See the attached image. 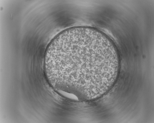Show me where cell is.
Wrapping results in <instances>:
<instances>
[{"instance_id":"obj_1","label":"cell","mask_w":154,"mask_h":123,"mask_svg":"<svg viewBox=\"0 0 154 123\" xmlns=\"http://www.w3.org/2000/svg\"><path fill=\"white\" fill-rule=\"evenodd\" d=\"M108 49L97 41L86 36L73 37L57 44L54 66L60 78L78 85H88L108 71L107 66L92 63V60L107 57Z\"/></svg>"}]
</instances>
